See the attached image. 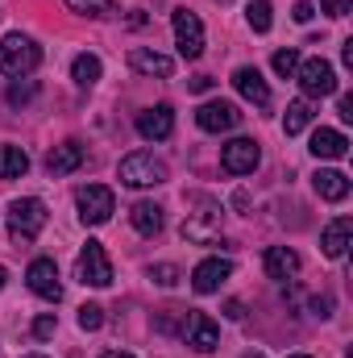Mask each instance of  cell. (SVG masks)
<instances>
[{"label": "cell", "mask_w": 353, "mask_h": 358, "mask_svg": "<svg viewBox=\"0 0 353 358\" xmlns=\"http://www.w3.org/2000/svg\"><path fill=\"white\" fill-rule=\"evenodd\" d=\"M308 150H312L316 159H329V163H337V159H345V155H350V138H345L341 129H316Z\"/></svg>", "instance_id": "obj_18"}, {"label": "cell", "mask_w": 353, "mask_h": 358, "mask_svg": "<svg viewBox=\"0 0 353 358\" xmlns=\"http://www.w3.org/2000/svg\"><path fill=\"white\" fill-rule=\"evenodd\" d=\"M237 121H241V113L229 100H204L195 108V125L204 134H229V129H237Z\"/></svg>", "instance_id": "obj_9"}, {"label": "cell", "mask_w": 353, "mask_h": 358, "mask_svg": "<svg viewBox=\"0 0 353 358\" xmlns=\"http://www.w3.org/2000/svg\"><path fill=\"white\" fill-rule=\"evenodd\" d=\"M129 221H133V229H137V234L154 238V234L163 229V208H158L154 200H137V204L129 208Z\"/></svg>", "instance_id": "obj_22"}, {"label": "cell", "mask_w": 353, "mask_h": 358, "mask_svg": "<svg viewBox=\"0 0 353 358\" xmlns=\"http://www.w3.org/2000/svg\"><path fill=\"white\" fill-rule=\"evenodd\" d=\"M29 171V155L21 146H0V179H21Z\"/></svg>", "instance_id": "obj_24"}, {"label": "cell", "mask_w": 353, "mask_h": 358, "mask_svg": "<svg viewBox=\"0 0 353 358\" xmlns=\"http://www.w3.org/2000/svg\"><path fill=\"white\" fill-rule=\"evenodd\" d=\"M320 8H324L329 17H345V13H350V0H320Z\"/></svg>", "instance_id": "obj_33"}, {"label": "cell", "mask_w": 353, "mask_h": 358, "mask_svg": "<svg viewBox=\"0 0 353 358\" xmlns=\"http://www.w3.org/2000/svg\"><path fill=\"white\" fill-rule=\"evenodd\" d=\"M38 63H42V50H38L33 38H25V34H4V38H0V76L21 80V76H29Z\"/></svg>", "instance_id": "obj_1"}, {"label": "cell", "mask_w": 353, "mask_h": 358, "mask_svg": "<svg viewBox=\"0 0 353 358\" xmlns=\"http://www.w3.org/2000/svg\"><path fill=\"white\" fill-rule=\"evenodd\" d=\"M329 308H333L329 296H316V300H312V317H329Z\"/></svg>", "instance_id": "obj_35"}, {"label": "cell", "mask_w": 353, "mask_h": 358, "mask_svg": "<svg viewBox=\"0 0 353 358\" xmlns=\"http://www.w3.org/2000/svg\"><path fill=\"white\" fill-rule=\"evenodd\" d=\"M75 204H80V221H84V225H104V221L117 213V196H112V187H104V183L80 187V192H75Z\"/></svg>", "instance_id": "obj_4"}, {"label": "cell", "mask_w": 353, "mask_h": 358, "mask_svg": "<svg viewBox=\"0 0 353 358\" xmlns=\"http://www.w3.org/2000/svg\"><path fill=\"white\" fill-rule=\"evenodd\" d=\"M75 275H80V283H88V287H108V283H112V263H108V255H104V246H100L96 238H88V246L80 250Z\"/></svg>", "instance_id": "obj_6"}, {"label": "cell", "mask_w": 353, "mask_h": 358, "mask_svg": "<svg viewBox=\"0 0 353 358\" xmlns=\"http://www.w3.org/2000/svg\"><path fill=\"white\" fill-rule=\"evenodd\" d=\"M183 338H187V346H191V350L212 355V350L220 346V325H216L208 313H191V317H187V325H183Z\"/></svg>", "instance_id": "obj_12"}, {"label": "cell", "mask_w": 353, "mask_h": 358, "mask_svg": "<svg viewBox=\"0 0 353 358\" xmlns=\"http://www.w3.org/2000/svg\"><path fill=\"white\" fill-rule=\"evenodd\" d=\"M150 279H154V283H163V287H175V283H179V267L158 263V267H150Z\"/></svg>", "instance_id": "obj_30"}, {"label": "cell", "mask_w": 353, "mask_h": 358, "mask_svg": "<svg viewBox=\"0 0 353 358\" xmlns=\"http://www.w3.org/2000/svg\"><path fill=\"white\" fill-rule=\"evenodd\" d=\"M291 358H312V355H291Z\"/></svg>", "instance_id": "obj_41"}, {"label": "cell", "mask_w": 353, "mask_h": 358, "mask_svg": "<svg viewBox=\"0 0 353 358\" xmlns=\"http://www.w3.org/2000/svg\"><path fill=\"white\" fill-rule=\"evenodd\" d=\"M312 187H316V196H320V200H333V204H337V200H345V196H350V176H345V171H329V167H324V171H316V176H312Z\"/></svg>", "instance_id": "obj_21"}, {"label": "cell", "mask_w": 353, "mask_h": 358, "mask_svg": "<svg viewBox=\"0 0 353 358\" xmlns=\"http://www.w3.org/2000/svg\"><path fill=\"white\" fill-rule=\"evenodd\" d=\"M341 63H345V67H353V38L341 46Z\"/></svg>", "instance_id": "obj_38"}, {"label": "cell", "mask_w": 353, "mask_h": 358, "mask_svg": "<svg viewBox=\"0 0 353 358\" xmlns=\"http://www.w3.org/2000/svg\"><path fill=\"white\" fill-rule=\"evenodd\" d=\"M4 283H8V271L0 267V287H4Z\"/></svg>", "instance_id": "obj_40"}, {"label": "cell", "mask_w": 353, "mask_h": 358, "mask_svg": "<svg viewBox=\"0 0 353 358\" xmlns=\"http://www.w3.org/2000/svg\"><path fill=\"white\" fill-rule=\"evenodd\" d=\"M308 125H312V104L308 100H291L287 113H283V134L291 138V134H303Z\"/></svg>", "instance_id": "obj_25"}, {"label": "cell", "mask_w": 353, "mask_h": 358, "mask_svg": "<svg viewBox=\"0 0 353 358\" xmlns=\"http://www.w3.org/2000/svg\"><path fill=\"white\" fill-rule=\"evenodd\" d=\"M350 238H353V221H350V217H337V221L320 234V250H324L329 259H345Z\"/></svg>", "instance_id": "obj_20"}, {"label": "cell", "mask_w": 353, "mask_h": 358, "mask_svg": "<svg viewBox=\"0 0 353 358\" xmlns=\"http://www.w3.org/2000/svg\"><path fill=\"white\" fill-rule=\"evenodd\" d=\"M229 275H233V263L229 259H204V263H195V271H191V287L200 296H212V292H220V283Z\"/></svg>", "instance_id": "obj_14"}, {"label": "cell", "mask_w": 353, "mask_h": 358, "mask_svg": "<svg viewBox=\"0 0 353 358\" xmlns=\"http://www.w3.org/2000/svg\"><path fill=\"white\" fill-rule=\"evenodd\" d=\"M262 263H266V275H270V279H278V283L299 275V255H295L291 246H270Z\"/></svg>", "instance_id": "obj_19"}, {"label": "cell", "mask_w": 353, "mask_h": 358, "mask_svg": "<svg viewBox=\"0 0 353 358\" xmlns=\"http://www.w3.org/2000/svg\"><path fill=\"white\" fill-rule=\"evenodd\" d=\"M233 88L241 92L250 104H258V108L270 104V88H266V80H262L258 67H237V71H233Z\"/></svg>", "instance_id": "obj_16"}, {"label": "cell", "mask_w": 353, "mask_h": 358, "mask_svg": "<svg viewBox=\"0 0 353 358\" xmlns=\"http://www.w3.org/2000/svg\"><path fill=\"white\" fill-rule=\"evenodd\" d=\"M25 358H46V355H25Z\"/></svg>", "instance_id": "obj_42"}, {"label": "cell", "mask_w": 353, "mask_h": 358, "mask_svg": "<svg viewBox=\"0 0 353 358\" xmlns=\"http://www.w3.org/2000/svg\"><path fill=\"white\" fill-rule=\"evenodd\" d=\"M337 113H341V121H353V96H341V104H337Z\"/></svg>", "instance_id": "obj_36"}, {"label": "cell", "mask_w": 353, "mask_h": 358, "mask_svg": "<svg viewBox=\"0 0 353 358\" xmlns=\"http://www.w3.org/2000/svg\"><path fill=\"white\" fill-rule=\"evenodd\" d=\"M71 13H80V17H91V21H104V17H112L117 13V4L112 0H63Z\"/></svg>", "instance_id": "obj_26"}, {"label": "cell", "mask_w": 353, "mask_h": 358, "mask_svg": "<svg viewBox=\"0 0 353 358\" xmlns=\"http://www.w3.org/2000/svg\"><path fill=\"white\" fill-rule=\"evenodd\" d=\"M258 163H262V150H258L254 138H233V142L220 146V167L229 176H254Z\"/></svg>", "instance_id": "obj_8"}, {"label": "cell", "mask_w": 353, "mask_h": 358, "mask_svg": "<svg viewBox=\"0 0 353 358\" xmlns=\"http://www.w3.org/2000/svg\"><path fill=\"white\" fill-rule=\"evenodd\" d=\"M100 325H104V308H100V304H84V308H80V329H100Z\"/></svg>", "instance_id": "obj_29"}, {"label": "cell", "mask_w": 353, "mask_h": 358, "mask_svg": "<svg viewBox=\"0 0 353 358\" xmlns=\"http://www.w3.org/2000/svg\"><path fill=\"white\" fill-rule=\"evenodd\" d=\"M129 67H133L137 76H158V80H167V76L175 71V63H171L167 55L146 50V46H133V50H129Z\"/></svg>", "instance_id": "obj_17"}, {"label": "cell", "mask_w": 353, "mask_h": 358, "mask_svg": "<svg viewBox=\"0 0 353 358\" xmlns=\"http://www.w3.org/2000/svg\"><path fill=\"white\" fill-rule=\"evenodd\" d=\"M42 229H46V204L38 196H21V200L8 204V234H13L17 246L21 242H33Z\"/></svg>", "instance_id": "obj_2"}, {"label": "cell", "mask_w": 353, "mask_h": 358, "mask_svg": "<svg viewBox=\"0 0 353 358\" xmlns=\"http://www.w3.org/2000/svg\"><path fill=\"white\" fill-rule=\"evenodd\" d=\"M137 134L146 142H167L175 134V108L171 104H154V108L137 113Z\"/></svg>", "instance_id": "obj_13"}, {"label": "cell", "mask_w": 353, "mask_h": 358, "mask_svg": "<svg viewBox=\"0 0 353 358\" xmlns=\"http://www.w3.org/2000/svg\"><path fill=\"white\" fill-rule=\"evenodd\" d=\"M84 159H88V150H84V142H63V146H54L50 155H46V171L59 179V176H71V171H80L84 167Z\"/></svg>", "instance_id": "obj_15"}, {"label": "cell", "mask_w": 353, "mask_h": 358, "mask_svg": "<svg viewBox=\"0 0 353 358\" xmlns=\"http://www.w3.org/2000/svg\"><path fill=\"white\" fill-rule=\"evenodd\" d=\"M187 88H191V92H208V88H212V76H195Z\"/></svg>", "instance_id": "obj_37"}, {"label": "cell", "mask_w": 353, "mask_h": 358, "mask_svg": "<svg viewBox=\"0 0 353 358\" xmlns=\"http://www.w3.org/2000/svg\"><path fill=\"white\" fill-rule=\"evenodd\" d=\"M246 358H266V355H246Z\"/></svg>", "instance_id": "obj_43"}, {"label": "cell", "mask_w": 353, "mask_h": 358, "mask_svg": "<svg viewBox=\"0 0 353 358\" xmlns=\"http://www.w3.org/2000/svg\"><path fill=\"white\" fill-rule=\"evenodd\" d=\"M54 329H59V321H54V313H42V317L33 321V338H38V342H46V338H50Z\"/></svg>", "instance_id": "obj_31"}, {"label": "cell", "mask_w": 353, "mask_h": 358, "mask_svg": "<svg viewBox=\"0 0 353 358\" xmlns=\"http://www.w3.org/2000/svg\"><path fill=\"white\" fill-rule=\"evenodd\" d=\"M21 80H25V76H21ZM33 92H38V84H33V80H25V84H13V88H8V104H21V100H29Z\"/></svg>", "instance_id": "obj_32"}, {"label": "cell", "mask_w": 353, "mask_h": 358, "mask_svg": "<svg viewBox=\"0 0 353 358\" xmlns=\"http://www.w3.org/2000/svg\"><path fill=\"white\" fill-rule=\"evenodd\" d=\"M299 76V88H303V100H320V96H333L337 92V71L329 59H308L295 67Z\"/></svg>", "instance_id": "obj_5"}, {"label": "cell", "mask_w": 353, "mask_h": 358, "mask_svg": "<svg viewBox=\"0 0 353 358\" xmlns=\"http://www.w3.org/2000/svg\"><path fill=\"white\" fill-rule=\"evenodd\" d=\"M246 21H250L254 34H270V25H274V17H270V0H250V4H246Z\"/></svg>", "instance_id": "obj_27"}, {"label": "cell", "mask_w": 353, "mask_h": 358, "mask_svg": "<svg viewBox=\"0 0 353 358\" xmlns=\"http://www.w3.org/2000/svg\"><path fill=\"white\" fill-rule=\"evenodd\" d=\"M270 63H274V71H278V76H295V67H299V50H291V46H287V50H278Z\"/></svg>", "instance_id": "obj_28"}, {"label": "cell", "mask_w": 353, "mask_h": 358, "mask_svg": "<svg viewBox=\"0 0 353 358\" xmlns=\"http://www.w3.org/2000/svg\"><path fill=\"white\" fill-rule=\"evenodd\" d=\"M25 283H29V292H33L38 300H50V304L63 300V283H59V267H54V259H33L29 271H25Z\"/></svg>", "instance_id": "obj_10"}, {"label": "cell", "mask_w": 353, "mask_h": 358, "mask_svg": "<svg viewBox=\"0 0 353 358\" xmlns=\"http://www.w3.org/2000/svg\"><path fill=\"white\" fill-rule=\"evenodd\" d=\"M100 76H104V63H100L96 55H80V59L71 63V80H75L80 88H96Z\"/></svg>", "instance_id": "obj_23"}, {"label": "cell", "mask_w": 353, "mask_h": 358, "mask_svg": "<svg viewBox=\"0 0 353 358\" xmlns=\"http://www.w3.org/2000/svg\"><path fill=\"white\" fill-rule=\"evenodd\" d=\"M195 200H200V208H204V213H195V217H187V221H183V238H187V242H208V238L216 234V225H220L225 208H220L216 200H208V196H195Z\"/></svg>", "instance_id": "obj_11"}, {"label": "cell", "mask_w": 353, "mask_h": 358, "mask_svg": "<svg viewBox=\"0 0 353 358\" xmlns=\"http://www.w3.org/2000/svg\"><path fill=\"white\" fill-rule=\"evenodd\" d=\"M100 358H133V355H125V350H104Z\"/></svg>", "instance_id": "obj_39"}, {"label": "cell", "mask_w": 353, "mask_h": 358, "mask_svg": "<svg viewBox=\"0 0 353 358\" xmlns=\"http://www.w3.org/2000/svg\"><path fill=\"white\" fill-rule=\"evenodd\" d=\"M117 179H121L125 187H154V183H163V179H167V163H163V159H154L150 150H133V155H125V159H121Z\"/></svg>", "instance_id": "obj_3"}, {"label": "cell", "mask_w": 353, "mask_h": 358, "mask_svg": "<svg viewBox=\"0 0 353 358\" xmlns=\"http://www.w3.org/2000/svg\"><path fill=\"white\" fill-rule=\"evenodd\" d=\"M171 25H175L179 55H183L187 63H195V59L204 55V25H200V17H195L191 8H175V13H171Z\"/></svg>", "instance_id": "obj_7"}, {"label": "cell", "mask_w": 353, "mask_h": 358, "mask_svg": "<svg viewBox=\"0 0 353 358\" xmlns=\"http://www.w3.org/2000/svg\"><path fill=\"white\" fill-rule=\"evenodd\" d=\"M312 13H316V8H312L308 0H299V4H295V21H299V25H308V21H312Z\"/></svg>", "instance_id": "obj_34"}]
</instances>
